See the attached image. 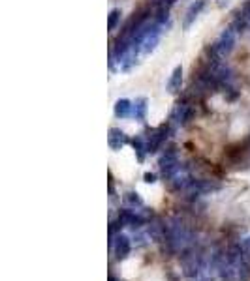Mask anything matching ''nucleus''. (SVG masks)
Masks as SVG:
<instances>
[{"instance_id": "1", "label": "nucleus", "mask_w": 250, "mask_h": 281, "mask_svg": "<svg viewBox=\"0 0 250 281\" xmlns=\"http://www.w3.org/2000/svg\"><path fill=\"white\" fill-rule=\"evenodd\" d=\"M192 231L182 223L181 219H170L166 223V242L170 244L171 251L182 253L192 247Z\"/></svg>"}, {"instance_id": "2", "label": "nucleus", "mask_w": 250, "mask_h": 281, "mask_svg": "<svg viewBox=\"0 0 250 281\" xmlns=\"http://www.w3.org/2000/svg\"><path fill=\"white\" fill-rule=\"evenodd\" d=\"M182 163L179 161V156H177V150L175 148H168L158 159V169L162 173V176L166 180H170L177 171L181 167Z\"/></svg>"}, {"instance_id": "3", "label": "nucleus", "mask_w": 250, "mask_h": 281, "mask_svg": "<svg viewBox=\"0 0 250 281\" xmlns=\"http://www.w3.org/2000/svg\"><path fill=\"white\" fill-rule=\"evenodd\" d=\"M235 43H237V32L229 26V28H226L224 32L220 34V38L216 40L215 47H216V51H218V55L226 56L235 49Z\"/></svg>"}, {"instance_id": "4", "label": "nucleus", "mask_w": 250, "mask_h": 281, "mask_svg": "<svg viewBox=\"0 0 250 281\" xmlns=\"http://www.w3.org/2000/svg\"><path fill=\"white\" fill-rule=\"evenodd\" d=\"M168 133H170V124H162L160 128H156V130H152V131H150V135H149V139H147V152L149 154L158 152L160 146L166 143Z\"/></svg>"}, {"instance_id": "5", "label": "nucleus", "mask_w": 250, "mask_h": 281, "mask_svg": "<svg viewBox=\"0 0 250 281\" xmlns=\"http://www.w3.org/2000/svg\"><path fill=\"white\" fill-rule=\"evenodd\" d=\"M192 182L194 178H192V174H190V171H188V167H186V165H181L179 171L170 178V188L173 191H186V188H188Z\"/></svg>"}, {"instance_id": "6", "label": "nucleus", "mask_w": 250, "mask_h": 281, "mask_svg": "<svg viewBox=\"0 0 250 281\" xmlns=\"http://www.w3.org/2000/svg\"><path fill=\"white\" fill-rule=\"evenodd\" d=\"M119 223L121 225H130V227H143V225L147 223V219L141 216V214L137 212V210H130V208H125V210H121L119 212Z\"/></svg>"}, {"instance_id": "7", "label": "nucleus", "mask_w": 250, "mask_h": 281, "mask_svg": "<svg viewBox=\"0 0 250 281\" xmlns=\"http://www.w3.org/2000/svg\"><path fill=\"white\" fill-rule=\"evenodd\" d=\"M113 251H115V257L119 259V260H123V259H126L130 253H132V244H130V238L126 235H119L115 236L113 240Z\"/></svg>"}, {"instance_id": "8", "label": "nucleus", "mask_w": 250, "mask_h": 281, "mask_svg": "<svg viewBox=\"0 0 250 281\" xmlns=\"http://www.w3.org/2000/svg\"><path fill=\"white\" fill-rule=\"evenodd\" d=\"M205 6H207V0H196L192 2L190 6H188V10H186V17H184V22H182V26H184V30H188L190 26H192V22L198 19V15L205 10Z\"/></svg>"}, {"instance_id": "9", "label": "nucleus", "mask_w": 250, "mask_h": 281, "mask_svg": "<svg viewBox=\"0 0 250 281\" xmlns=\"http://www.w3.org/2000/svg\"><path fill=\"white\" fill-rule=\"evenodd\" d=\"M107 141H109V146H111L113 150H121L125 145H128V135H126L125 131H121L119 128H111Z\"/></svg>"}, {"instance_id": "10", "label": "nucleus", "mask_w": 250, "mask_h": 281, "mask_svg": "<svg viewBox=\"0 0 250 281\" xmlns=\"http://www.w3.org/2000/svg\"><path fill=\"white\" fill-rule=\"evenodd\" d=\"M134 114V103L130 100H119L115 103V116L117 118H128Z\"/></svg>"}, {"instance_id": "11", "label": "nucleus", "mask_w": 250, "mask_h": 281, "mask_svg": "<svg viewBox=\"0 0 250 281\" xmlns=\"http://www.w3.org/2000/svg\"><path fill=\"white\" fill-rule=\"evenodd\" d=\"M181 85H182V67L177 66L171 71V77L170 81H168V92L177 94V92L181 90Z\"/></svg>"}, {"instance_id": "12", "label": "nucleus", "mask_w": 250, "mask_h": 281, "mask_svg": "<svg viewBox=\"0 0 250 281\" xmlns=\"http://www.w3.org/2000/svg\"><path fill=\"white\" fill-rule=\"evenodd\" d=\"M132 146H134V152H136L137 159L143 163V161H145V156L149 154L147 152V141H145L141 135H137L136 139L132 141Z\"/></svg>"}, {"instance_id": "13", "label": "nucleus", "mask_w": 250, "mask_h": 281, "mask_svg": "<svg viewBox=\"0 0 250 281\" xmlns=\"http://www.w3.org/2000/svg\"><path fill=\"white\" fill-rule=\"evenodd\" d=\"M136 120H145L147 116V98H137L134 101V114H132Z\"/></svg>"}, {"instance_id": "14", "label": "nucleus", "mask_w": 250, "mask_h": 281, "mask_svg": "<svg viewBox=\"0 0 250 281\" xmlns=\"http://www.w3.org/2000/svg\"><path fill=\"white\" fill-rule=\"evenodd\" d=\"M119 21H121V10L113 8V10L109 11V17H107V28H109L111 32H113V30H117Z\"/></svg>"}, {"instance_id": "15", "label": "nucleus", "mask_w": 250, "mask_h": 281, "mask_svg": "<svg viewBox=\"0 0 250 281\" xmlns=\"http://www.w3.org/2000/svg\"><path fill=\"white\" fill-rule=\"evenodd\" d=\"M125 201L128 204H132L134 208H141L143 206V199L139 197V193H136V191H128L125 195Z\"/></svg>"}, {"instance_id": "16", "label": "nucleus", "mask_w": 250, "mask_h": 281, "mask_svg": "<svg viewBox=\"0 0 250 281\" xmlns=\"http://www.w3.org/2000/svg\"><path fill=\"white\" fill-rule=\"evenodd\" d=\"M143 178H145L147 184H154V182H156V174H154V173H145V176H143Z\"/></svg>"}]
</instances>
